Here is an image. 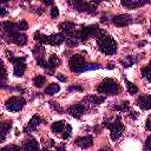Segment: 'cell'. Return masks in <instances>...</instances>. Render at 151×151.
Returning <instances> with one entry per match:
<instances>
[{"instance_id":"6da1fadb","label":"cell","mask_w":151,"mask_h":151,"mask_svg":"<svg viewBox=\"0 0 151 151\" xmlns=\"http://www.w3.org/2000/svg\"><path fill=\"white\" fill-rule=\"evenodd\" d=\"M97 44L99 50L105 54H114L117 52V42L113 38L107 35L105 32H101V34L97 38Z\"/></svg>"},{"instance_id":"7a4b0ae2","label":"cell","mask_w":151,"mask_h":151,"mask_svg":"<svg viewBox=\"0 0 151 151\" xmlns=\"http://www.w3.org/2000/svg\"><path fill=\"white\" fill-rule=\"evenodd\" d=\"M101 32L103 31H100L97 25H91V26L83 27L81 29L74 32L73 38H76L79 41H85L88 38H98L101 34Z\"/></svg>"},{"instance_id":"3957f363","label":"cell","mask_w":151,"mask_h":151,"mask_svg":"<svg viewBox=\"0 0 151 151\" xmlns=\"http://www.w3.org/2000/svg\"><path fill=\"white\" fill-rule=\"evenodd\" d=\"M97 91L101 94H110V96H116L119 93V85L116 80L111 79V78H106L104 79L100 85L98 86Z\"/></svg>"},{"instance_id":"277c9868","label":"cell","mask_w":151,"mask_h":151,"mask_svg":"<svg viewBox=\"0 0 151 151\" xmlns=\"http://www.w3.org/2000/svg\"><path fill=\"white\" fill-rule=\"evenodd\" d=\"M25 104H26V100L19 96L11 97L6 100V107H7V110H9L12 112H19L20 110H22Z\"/></svg>"},{"instance_id":"5b68a950","label":"cell","mask_w":151,"mask_h":151,"mask_svg":"<svg viewBox=\"0 0 151 151\" xmlns=\"http://www.w3.org/2000/svg\"><path fill=\"white\" fill-rule=\"evenodd\" d=\"M70 5L74 7V9L79 12H87V13H94L96 12V5L94 2L88 1H68Z\"/></svg>"},{"instance_id":"8992f818","label":"cell","mask_w":151,"mask_h":151,"mask_svg":"<svg viewBox=\"0 0 151 151\" xmlns=\"http://www.w3.org/2000/svg\"><path fill=\"white\" fill-rule=\"evenodd\" d=\"M109 129H110V137H111V139L112 140H117L123 134V132H124V126H123V124L120 122V118L117 117L116 120L110 124Z\"/></svg>"},{"instance_id":"52a82bcc","label":"cell","mask_w":151,"mask_h":151,"mask_svg":"<svg viewBox=\"0 0 151 151\" xmlns=\"http://www.w3.org/2000/svg\"><path fill=\"white\" fill-rule=\"evenodd\" d=\"M84 64H85V59L80 54H73L70 58V61H68L70 70L72 72H76V73H79L80 72V68L83 67Z\"/></svg>"},{"instance_id":"ba28073f","label":"cell","mask_w":151,"mask_h":151,"mask_svg":"<svg viewBox=\"0 0 151 151\" xmlns=\"http://www.w3.org/2000/svg\"><path fill=\"white\" fill-rule=\"evenodd\" d=\"M5 37L7 38L8 41H12V42H14L15 45H19V46H24L27 42V37L24 33H20L19 31L13 32V33H5Z\"/></svg>"},{"instance_id":"9c48e42d","label":"cell","mask_w":151,"mask_h":151,"mask_svg":"<svg viewBox=\"0 0 151 151\" xmlns=\"http://www.w3.org/2000/svg\"><path fill=\"white\" fill-rule=\"evenodd\" d=\"M26 58L25 57H19L13 60V73L15 77H22V74L26 71V64H25Z\"/></svg>"},{"instance_id":"30bf717a","label":"cell","mask_w":151,"mask_h":151,"mask_svg":"<svg viewBox=\"0 0 151 151\" xmlns=\"http://www.w3.org/2000/svg\"><path fill=\"white\" fill-rule=\"evenodd\" d=\"M111 21L118 27H125L132 21V18L129 14H117V15L112 17Z\"/></svg>"},{"instance_id":"8fae6325","label":"cell","mask_w":151,"mask_h":151,"mask_svg":"<svg viewBox=\"0 0 151 151\" xmlns=\"http://www.w3.org/2000/svg\"><path fill=\"white\" fill-rule=\"evenodd\" d=\"M85 111H86V107H85V105H83V104H74V105H72V106H70V107L67 109V113H68L70 116L74 117V118L81 117V116L85 113Z\"/></svg>"},{"instance_id":"7c38bea8","label":"cell","mask_w":151,"mask_h":151,"mask_svg":"<svg viewBox=\"0 0 151 151\" xmlns=\"http://www.w3.org/2000/svg\"><path fill=\"white\" fill-rule=\"evenodd\" d=\"M76 145H78L81 149H87L93 145V138L91 136H84V137H78L76 139Z\"/></svg>"},{"instance_id":"4fadbf2b","label":"cell","mask_w":151,"mask_h":151,"mask_svg":"<svg viewBox=\"0 0 151 151\" xmlns=\"http://www.w3.org/2000/svg\"><path fill=\"white\" fill-rule=\"evenodd\" d=\"M40 123H41V118H40L38 114H34V116L29 119V122H28V124L26 125V127L24 129V132L28 133V132H31V131L35 130V129L40 125Z\"/></svg>"},{"instance_id":"5bb4252c","label":"cell","mask_w":151,"mask_h":151,"mask_svg":"<svg viewBox=\"0 0 151 151\" xmlns=\"http://www.w3.org/2000/svg\"><path fill=\"white\" fill-rule=\"evenodd\" d=\"M137 104L143 110H150L151 109V96L149 94H142L137 98Z\"/></svg>"},{"instance_id":"9a60e30c","label":"cell","mask_w":151,"mask_h":151,"mask_svg":"<svg viewBox=\"0 0 151 151\" xmlns=\"http://www.w3.org/2000/svg\"><path fill=\"white\" fill-rule=\"evenodd\" d=\"M59 28L66 34V35H72L74 34V29H76V25L71 21H64L59 25Z\"/></svg>"},{"instance_id":"2e32d148","label":"cell","mask_w":151,"mask_h":151,"mask_svg":"<svg viewBox=\"0 0 151 151\" xmlns=\"http://www.w3.org/2000/svg\"><path fill=\"white\" fill-rule=\"evenodd\" d=\"M22 149H24V151H38L39 144L34 138H28L24 142Z\"/></svg>"},{"instance_id":"e0dca14e","label":"cell","mask_w":151,"mask_h":151,"mask_svg":"<svg viewBox=\"0 0 151 151\" xmlns=\"http://www.w3.org/2000/svg\"><path fill=\"white\" fill-rule=\"evenodd\" d=\"M64 41H65V35L61 33H55L48 37V44L52 46H58Z\"/></svg>"},{"instance_id":"ac0fdd59","label":"cell","mask_w":151,"mask_h":151,"mask_svg":"<svg viewBox=\"0 0 151 151\" xmlns=\"http://www.w3.org/2000/svg\"><path fill=\"white\" fill-rule=\"evenodd\" d=\"M147 4V1H142V0H123L122 1V5L124 7H127V8H136V7H140L143 5Z\"/></svg>"},{"instance_id":"d6986e66","label":"cell","mask_w":151,"mask_h":151,"mask_svg":"<svg viewBox=\"0 0 151 151\" xmlns=\"http://www.w3.org/2000/svg\"><path fill=\"white\" fill-rule=\"evenodd\" d=\"M1 27L4 29L5 33H13V32H18V24L11 22V21H5L1 24Z\"/></svg>"},{"instance_id":"ffe728a7","label":"cell","mask_w":151,"mask_h":151,"mask_svg":"<svg viewBox=\"0 0 151 151\" xmlns=\"http://www.w3.org/2000/svg\"><path fill=\"white\" fill-rule=\"evenodd\" d=\"M65 127H66V123H65L64 120H59V122H54V123L52 124L51 130H52V132H53V133L59 134V133L64 132Z\"/></svg>"},{"instance_id":"44dd1931","label":"cell","mask_w":151,"mask_h":151,"mask_svg":"<svg viewBox=\"0 0 151 151\" xmlns=\"http://www.w3.org/2000/svg\"><path fill=\"white\" fill-rule=\"evenodd\" d=\"M104 99L105 98L103 96H96V94H91V96L85 98V100L91 105H99V104H101L104 101Z\"/></svg>"},{"instance_id":"7402d4cb","label":"cell","mask_w":151,"mask_h":151,"mask_svg":"<svg viewBox=\"0 0 151 151\" xmlns=\"http://www.w3.org/2000/svg\"><path fill=\"white\" fill-rule=\"evenodd\" d=\"M100 67H101V66H100V64H98V63H85V64L83 65V67L80 68V72H79V73L86 72V71L98 70V68H100Z\"/></svg>"},{"instance_id":"603a6c76","label":"cell","mask_w":151,"mask_h":151,"mask_svg":"<svg viewBox=\"0 0 151 151\" xmlns=\"http://www.w3.org/2000/svg\"><path fill=\"white\" fill-rule=\"evenodd\" d=\"M60 65V59L55 55V54H52L51 57H50V59H48V68H51V70H54L55 67H58ZM47 68V70H48Z\"/></svg>"},{"instance_id":"cb8c5ba5","label":"cell","mask_w":151,"mask_h":151,"mask_svg":"<svg viewBox=\"0 0 151 151\" xmlns=\"http://www.w3.org/2000/svg\"><path fill=\"white\" fill-rule=\"evenodd\" d=\"M44 53H45V47H44L42 45L38 44L37 46H34V48H33V54L35 55V59L44 58V57H42V55H44Z\"/></svg>"},{"instance_id":"d4e9b609","label":"cell","mask_w":151,"mask_h":151,"mask_svg":"<svg viewBox=\"0 0 151 151\" xmlns=\"http://www.w3.org/2000/svg\"><path fill=\"white\" fill-rule=\"evenodd\" d=\"M136 61H137V59H136L134 57H132V55H127V57H125L124 59L120 60V63H122V65H123L124 67H130V66H132V64H134Z\"/></svg>"},{"instance_id":"484cf974","label":"cell","mask_w":151,"mask_h":151,"mask_svg":"<svg viewBox=\"0 0 151 151\" xmlns=\"http://www.w3.org/2000/svg\"><path fill=\"white\" fill-rule=\"evenodd\" d=\"M140 72H142V76H143L144 78H146L149 81H151V60H150V63H149L147 66L142 67Z\"/></svg>"},{"instance_id":"4316f807","label":"cell","mask_w":151,"mask_h":151,"mask_svg":"<svg viewBox=\"0 0 151 151\" xmlns=\"http://www.w3.org/2000/svg\"><path fill=\"white\" fill-rule=\"evenodd\" d=\"M59 90H60V86H59L58 84H55V83H52V84H50V85L46 87L45 93H46V94H54V93H57Z\"/></svg>"},{"instance_id":"83f0119b","label":"cell","mask_w":151,"mask_h":151,"mask_svg":"<svg viewBox=\"0 0 151 151\" xmlns=\"http://www.w3.org/2000/svg\"><path fill=\"white\" fill-rule=\"evenodd\" d=\"M34 39H35L40 45H42V44H48V37L41 34L40 32H35V33H34Z\"/></svg>"},{"instance_id":"f1b7e54d","label":"cell","mask_w":151,"mask_h":151,"mask_svg":"<svg viewBox=\"0 0 151 151\" xmlns=\"http://www.w3.org/2000/svg\"><path fill=\"white\" fill-rule=\"evenodd\" d=\"M45 83H46V78H45L44 76H40V74L35 76L34 79H33V84H34V86H37V87H42V86L45 85Z\"/></svg>"},{"instance_id":"f546056e","label":"cell","mask_w":151,"mask_h":151,"mask_svg":"<svg viewBox=\"0 0 151 151\" xmlns=\"http://www.w3.org/2000/svg\"><path fill=\"white\" fill-rule=\"evenodd\" d=\"M11 126H12V122H5L1 124V142L5 139V136L9 131Z\"/></svg>"},{"instance_id":"4dcf8cb0","label":"cell","mask_w":151,"mask_h":151,"mask_svg":"<svg viewBox=\"0 0 151 151\" xmlns=\"http://www.w3.org/2000/svg\"><path fill=\"white\" fill-rule=\"evenodd\" d=\"M125 84H126L127 92H129L130 94H136V93L138 92V87H137L133 83H131V81H129V80H126V79H125Z\"/></svg>"},{"instance_id":"1f68e13d","label":"cell","mask_w":151,"mask_h":151,"mask_svg":"<svg viewBox=\"0 0 151 151\" xmlns=\"http://www.w3.org/2000/svg\"><path fill=\"white\" fill-rule=\"evenodd\" d=\"M129 107H130V103H129L127 100H124V101H122L118 106H114L113 109H114V110H118V111H127Z\"/></svg>"},{"instance_id":"d6a6232c","label":"cell","mask_w":151,"mask_h":151,"mask_svg":"<svg viewBox=\"0 0 151 151\" xmlns=\"http://www.w3.org/2000/svg\"><path fill=\"white\" fill-rule=\"evenodd\" d=\"M71 132H72V127H71V125L66 124V127H65V130H64V133H63L61 138H63L64 140L68 139V138L71 137Z\"/></svg>"},{"instance_id":"836d02e7","label":"cell","mask_w":151,"mask_h":151,"mask_svg":"<svg viewBox=\"0 0 151 151\" xmlns=\"http://www.w3.org/2000/svg\"><path fill=\"white\" fill-rule=\"evenodd\" d=\"M78 44H79V40H77V39L73 38V37L66 39V45H67L68 47H76Z\"/></svg>"},{"instance_id":"e575fe53","label":"cell","mask_w":151,"mask_h":151,"mask_svg":"<svg viewBox=\"0 0 151 151\" xmlns=\"http://www.w3.org/2000/svg\"><path fill=\"white\" fill-rule=\"evenodd\" d=\"M27 28H28V24H27V21L21 20L20 22H18V29H19V31H26Z\"/></svg>"},{"instance_id":"d590c367","label":"cell","mask_w":151,"mask_h":151,"mask_svg":"<svg viewBox=\"0 0 151 151\" xmlns=\"http://www.w3.org/2000/svg\"><path fill=\"white\" fill-rule=\"evenodd\" d=\"M1 151H20V147L17 145H8L1 149Z\"/></svg>"},{"instance_id":"8d00e7d4","label":"cell","mask_w":151,"mask_h":151,"mask_svg":"<svg viewBox=\"0 0 151 151\" xmlns=\"http://www.w3.org/2000/svg\"><path fill=\"white\" fill-rule=\"evenodd\" d=\"M144 151H151V134L146 138L144 144Z\"/></svg>"},{"instance_id":"74e56055","label":"cell","mask_w":151,"mask_h":151,"mask_svg":"<svg viewBox=\"0 0 151 151\" xmlns=\"http://www.w3.org/2000/svg\"><path fill=\"white\" fill-rule=\"evenodd\" d=\"M58 15H59V9H58V7L53 6L52 9H51V17H52L53 19H55Z\"/></svg>"},{"instance_id":"f35d334b","label":"cell","mask_w":151,"mask_h":151,"mask_svg":"<svg viewBox=\"0 0 151 151\" xmlns=\"http://www.w3.org/2000/svg\"><path fill=\"white\" fill-rule=\"evenodd\" d=\"M51 106H52V107H53V109H54V110H55L57 112H59V113H60V112H63V109H61V107H60V106L58 105V103L51 101Z\"/></svg>"},{"instance_id":"ab89813d","label":"cell","mask_w":151,"mask_h":151,"mask_svg":"<svg viewBox=\"0 0 151 151\" xmlns=\"http://www.w3.org/2000/svg\"><path fill=\"white\" fill-rule=\"evenodd\" d=\"M68 91H83V87L79 85H72L68 87Z\"/></svg>"},{"instance_id":"60d3db41","label":"cell","mask_w":151,"mask_h":151,"mask_svg":"<svg viewBox=\"0 0 151 151\" xmlns=\"http://www.w3.org/2000/svg\"><path fill=\"white\" fill-rule=\"evenodd\" d=\"M145 127H146V130L151 131V116H149V117H147L146 123H145Z\"/></svg>"},{"instance_id":"b9f144b4","label":"cell","mask_w":151,"mask_h":151,"mask_svg":"<svg viewBox=\"0 0 151 151\" xmlns=\"http://www.w3.org/2000/svg\"><path fill=\"white\" fill-rule=\"evenodd\" d=\"M55 77H57V79H59L60 81H66V77H65L64 74H61V73H58Z\"/></svg>"},{"instance_id":"7bdbcfd3","label":"cell","mask_w":151,"mask_h":151,"mask_svg":"<svg viewBox=\"0 0 151 151\" xmlns=\"http://www.w3.org/2000/svg\"><path fill=\"white\" fill-rule=\"evenodd\" d=\"M55 151H66V147H65L64 144H61V145L57 146V150H55Z\"/></svg>"},{"instance_id":"ee69618b","label":"cell","mask_w":151,"mask_h":151,"mask_svg":"<svg viewBox=\"0 0 151 151\" xmlns=\"http://www.w3.org/2000/svg\"><path fill=\"white\" fill-rule=\"evenodd\" d=\"M5 79H6V70H5V66L2 64V80H5Z\"/></svg>"},{"instance_id":"f6af8a7d","label":"cell","mask_w":151,"mask_h":151,"mask_svg":"<svg viewBox=\"0 0 151 151\" xmlns=\"http://www.w3.org/2000/svg\"><path fill=\"white\" fill-rule=\"evenodd\" d=\"M5 14H6V9L1 7V8H0V15H1V17H4Z\"/></svg>"},{"instance_id":"bcb514c9","label":"cell","mask_w":151,"mask_h":151,"mask_svg":"<svg viewBox=\"0 0 151 151\" xmlns=\"http://www.w3.org/2000/svg\"><path fill=\"white\" fill-rule=\"evenodd\" d=\"M99 151H112L110 147H103V149H100Z\"/></svg>"},{"instance_id":"7dc6e473","label":"cell","mask_w":151,"mask_h":151,"mask_svg":"<svg viewBox=\"0 0 151 151\" xmlns=\"http://www.w3.org/2000/svg\"><path fill=\"white\" fill-rule=\"evenodd\" d=\"M44 4H46V5H52L53 2H52V1H44Z\"/></svg>"},{"instance_id":"c3c4849f","label":"cell","mask_w":151,"mask_h":151,"mask_svg":"<svg viewBox=\"0 0 151 151\" xmlns=\"http://www.w3.org/2000/svg\"><path fill=\"white\" fill-rule=\"evenodd\" d=\"M107 68H114V65H112V64H110V65L107 66Z\"/></svg>"},{"instance_id":"681fc988","label":"cell","mask_w":151,"mask_h":151,"mask_svg":"<svg viewBox=\"0 0 151 151\" xmlns=\"http://www.w3.org/2000/svg\"><path fill=\"white\" fill-rule=\"evenodd\" d=\"M149 34L151 35V25H150V29H149Z\"/></svg>"},{"instance_id":"f907efd6","label":"cell","mask_w":151,"mask_h":151,"mask_svg":"<svg viewBox=\"0 0 151 151\" xmlns=\"http://www.w3.org/2000/svg\"><path fill=\"white\" fill-rule=\"evenodd\" d=\"M41 151H48V150H46V149H45V150H41Z\"/></svg>"}]
</instances>
